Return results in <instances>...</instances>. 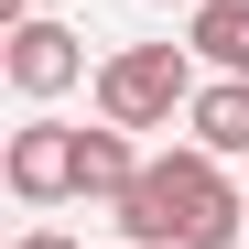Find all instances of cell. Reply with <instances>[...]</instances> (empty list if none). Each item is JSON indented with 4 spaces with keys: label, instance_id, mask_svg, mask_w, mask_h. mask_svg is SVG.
Returning a JSON list of instances; mask_svg holds the SVG:
<instances>
[{
    "label": "cell",
    "instance_id": "6da1fadb",
    "mask_svg": "<svg viewBox=\"0 0 249 249\" xmlns=\"http://www.w3.org/2000/svg\"><path fill=\"white\" fill-rule=\"evenodd\" d=\"M108 217L130 249H228V238H249V195L228 184V162L206 141H184V152H152Z\"/></svg>",
    "mask_w": 249,
    "mask_h": 249
},
{
    "label": "cell",
    "instance_id": "7a4b0ae2",
    "mask_svg": "<svg viewBox=\"0 0 249 249\" xmlns=\"http://www.w3.org/2000/svg\"><path fill=\"white\" fill-rule=\"evenodd\" d=\"M174 108H195V44H119V54H98V119L174 130Z\"/></svg>",
    "mask_w": 249,
    "mask_h": 249
},
{
    "label": "cell",
    "instance_id": "3957f363",
    "mask_svg": "<svg viewBox=\"0 0 249 249\" xmlns=\"http://www.w3.org/2000/svg\"><path fill=\"white\" fill-rule=\"evenodd\" d=\"M0 76L44 108V98H65L76 76H87V33H76V22H11V33H0Z\"/></svg>",
    "mask_w": 249,
    "mask_h": 249
},
{
    "label": "cell",
    "instance_id": "277c9868",
    "mask_svg": "<svg viewBox=\"0 0 249 249\" xmlns=\"http://www.w3.org/2000/svg\"><path fill=\"white\" fill-rule=\"evenodd\" d=\"M0 174H11L22 206H65L76 195V130H65V119H22L11 152H0Z\"/></svg>",
    "mask_w": 249,
    "mask_h": 249
},
{
    "label": "cell",
    "instance_id": "5b68a950",
    "mask_svg": "<svg viewBox=\"0 0 249 249\" xmlns=\"http://www.w3.org/2000/svg\"><path fill=\"white\" fill-rule=\"evenodd\" d=\"M141 184V141L119 130V119H98V130H76V195H98V206H119Z\"/></svg>",
    "mask_w": 249,
    "mask_h": 249
},
{
    "label": "cell",
    "instance_id": "8992f818",
    "mask_svg": "<svg viewBox=\"0 0 249 249\" xmlns=\"http://www.w3.org/2000/svg\"><path fill=\"white\" fill-rule=\"evenodd\" d=\"M184 130L217 152V162H238V152H249V76H217V87H195Z\"/></svg>",
    "mask_w": 249,
    "mask_h": 249
},
{
    "label": "cell",
    "instance_id": "52a82bcc",
    "mask_svg": "<svg viewBox=\"0 0 249 249\" xmlns=\"http://www.w3.org/2000/svg\"><path fill=\"white\" fill-rule=\"evenodd\" d=\"M184 44H195L206 65H217V76H249V0H195Z\"/></svg>",
    "mask_w": 249,
    "mask_h": 249
},
{
    "label": "cell",
    "instance_id": "ba28073f",
    "mask_svg": "<svg viewBox=\"0 0 249 249\" xmlns=\"http://www.w3.org/2000/svg\"><path fill=\"white\" fill-rule=\"evenodd\" d=\"M11 249H87V238H65V228H22Z\"/></svg>",
    "mask_w": 249,
    "mask_h": 249
},
{
    "label": "cell",
    "instance_id": "9c48e42d",
    "mask_svg": "<svg viewBox=\"0 0 249 249\" xmlns=\"http://www.w3.org/2000/svg\"><path fill=\"white\" fill-rule=\"evenodd\" d=\"M0 22H33V0H0Z\"/></svg>",
    "mask_w": 249,
    "mask_h": 249
}]
</instances>
